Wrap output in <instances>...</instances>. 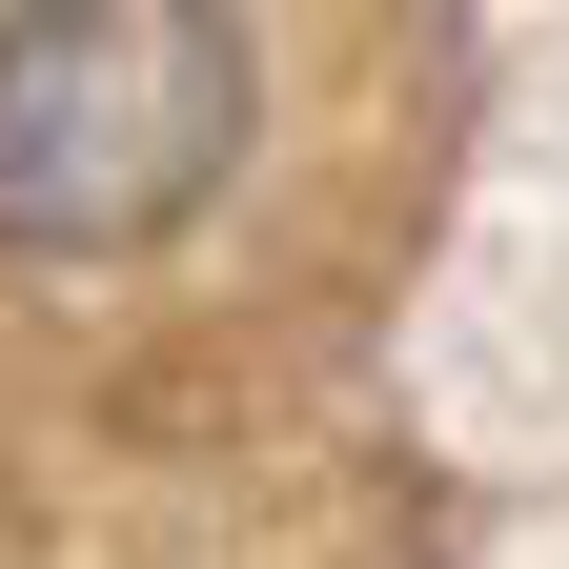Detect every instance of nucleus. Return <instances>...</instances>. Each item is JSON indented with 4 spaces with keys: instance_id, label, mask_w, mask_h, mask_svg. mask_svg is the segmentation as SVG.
<instances>
[{
    "instance_id": "nucleus-1",
    "label": "nucleus",
    "mask_w": 569,
    "mask_h": 569,
    "mask_svg": "<svg viewBox=\"0 0 569 569\" xmlns=\"http://www.w3.org/2000/svg\"><path fill=\"white\" fill-rule=\"evenodd\" d=\"M244 163V21L224 0H21L0 21V244L122 264Z\"/></svg>"
}]
</instances>
